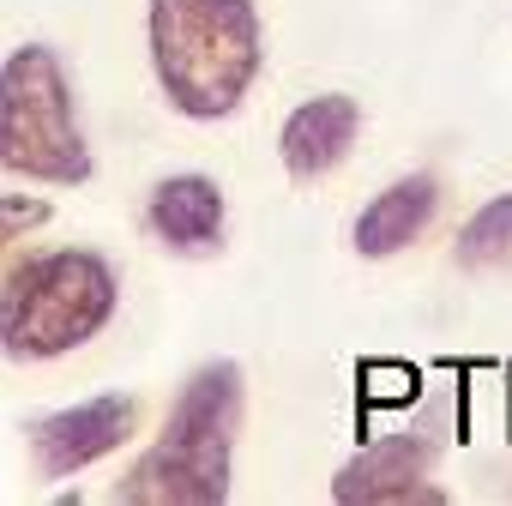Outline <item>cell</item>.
<instances>
[{
    "instance_id": "6da1fadb",
    "label": "cell",
    "mask_w": 512,
    "mask_h": 506,
    "mask_svg": "<svg viewBox=\"0 0 512 506\" xmlns=\"http://www.w3.org/2000/svg\"><path fill=\"white\" fill-rule=\"evenodd\" d=\"M145 55L175 115L229 121L266 73V25L253 0H145Z\"/></svg>"
},
{
    "instance_id": "7a4b0ae2",
    "label": "cell",
    "mask_w": 512,
    "mask_h": 506,
    "mask_svg": "<svg viewBox=\"0 0 512 506\" xmlns=\"http://www.w3.org/2000/svg\"><path fill=\"white\" fill-rule=\"evenodd\" d=\"M241 416H247L241 362H229V356L199 362L181 380L163 434L115 482V500H127V506H223Z\"/></svg>"
},
{
    "instance_id": "3957f363",
    "label": "cell",
    "mask_w": 512,
    "mask_h": 506,
    "mask_svg": "<svg viewBox=\"0 0 512 506\" xmlns=\"http://www.w3.org/2000/svg\"><path fill=\"white\" fill-rule=\"evenodd\" d=\"M121 308V278L97 247H43L0 278V356L61 362L109 332Z\"/></svg>"
},
{
    "instance_id": "277c9868",
    "label": "cell",
    "mask_w": 512,
    "mask_h": 506,
    "mask_svg": "<svg viewBox=\"0 0 512 506\" xmlns=\"http://www.w3.org/2000/svg\"><path fill=\"white\" fill-rule=\"evenodd\" d=\"M0 169L37 187H85L97 175L73 73L55 43H19L0 61Z\"/></svg>"
},
{
    "instance_id": "5b68a950",
    "label": "cell",
    "mask_w": 512,
    "mask_h": 506,
    "mask_svg": "<svg viewBox=\"0 0 512 506\" xmlns=\"http://www.w3.org/2000/svg\"><path fill=\"white\" fill-rule=\"evenodd\" d=\"M133 434H139V398L97 392V398L61 404V410L31 422V464H37V476L67 482V476L103 464L109 452H121Z\"/></svg>"
},
{
    "instance_id": "8992f818",
    "label": "cell",
    "mask_w": 512,
    "mask_h": 506,
    "mask_svg": "<svg viewBox=\"0 0 512 506\" xmlns=\"http://www.w3.org/2000/svg\"><path fill=\"white\" fill-rule=\"evenodd\" d=\"M434 458H440V440L434 434H380L368 440L338 476H332V500L338 506H404V500H446L440 488H428L434 476Z\"/></svg>"
},
{
    "instance_id": "52a82bcc",
    "label": "cell",
    "mask_w": 512,
    "mask_h": 506,
    "mask_svg": "<svg viewBox=\"0 0 512 506\" xmlns=\"http://www.w3.org/2000/svg\"><path fill=\"white\" fill-rule=\"evenodd\" d=\"M223 229H229V199L211 175L199 169H181V175H163L145 199V235L169 253H187V260H205V253L223 247Z\"/></svg>"
},
{
    "instance_id": "ba28073f",
    "label": "cell",
    "mask_w": 512,
    "mask_h": 506,
    "mask_svg": "<svg viewBox=\"0 0 512 506\" xmlns=\"http://www.w3.org/2000/svg\"><path fill=\"white\" fill-rule=\"evenodd\" d=\"M362 139V103L344 91H320L308 103H296L278 127V157L290 181H320L332 175Z\"/></svg>"
},
{
    "instance_id": "9c48e42d",
    "label": "cell",
    "mask_w": 512,
    "mask_h": 506,
    "mask_svg": "<svg viewBox=\"0 0 512 506\" xmlns=\"http://www.w3.org/2000/svg\"><path fill=\"white\" fill-rule=\"evenodd\" d=\"M434 211H440V181H434L428 169L398 175V181H386V187L362 205V217H356V229H350V247L362 253V260H392V253H404V247L434 223Z\"/></svg>"
},
{
    "instance_id": "30bf717a",
    "label": "cell",
    "mask_w": 512,
    "mask_h": 506,
    "mask_svg": "<svg viewBox=\"0 0 512 506\" xmlns=\"http://www.w3.org/2000/svg\"><path fill=\"white\" fill-rule=\"evenodd\" d=\"M452 266H458V272H470V278L512 272V193H494V199H482V205H476V211L458 223Z\"/></svg>"
},
{
    "instance_id": "8fae6325",
    "label": "cell",
    "mask_w": 512,
    "mask_h": 506,
    "mask_svg": "<svg viewBox=\"0 0 512 506\" xmlns=\"http://www.w3.org/2000/svg\"><path fill=\"white\" fill-rule=\"evenodd\" d=\"M49 217H55V205L43 193H7L0 187V253H7L13 241H25V235H37Z\"/></svg>"
}]
</instances>
